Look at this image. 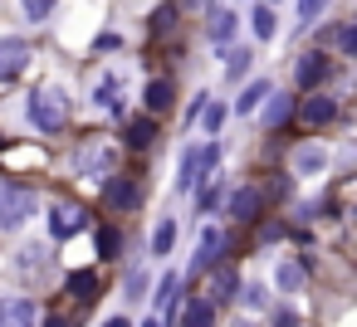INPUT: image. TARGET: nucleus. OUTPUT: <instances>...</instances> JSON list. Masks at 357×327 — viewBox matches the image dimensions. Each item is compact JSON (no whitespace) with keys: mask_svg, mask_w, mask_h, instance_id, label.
<instances>
[{"mask_svg":"<svg viewBox=\"0 0 357 327\" xmlns=\"http://www.w3.org/2000/svg\"><path fill=\"white\" fill-rule=\"evenodd\" d=\"M25 118H30V127H40V132H59L64 118H69V113H64V93H59V88H35Z\"/></svg>","mask_w":357,"mask_h":327,"instance_id":"1","label":"nucleus"},{"mask_svg":"<svg viewBox=\"0 0 357 327\" xmlns=\"http://www.w3.org/2000/svg\"><path fill=\"white\" fill-rule=\"evenodd\" d=\"M40 196L30 186H0V230H20L30 215H35Z\"/></svg>","mask_w":357,"mask_h":327,"instance_id":"2","label":"nucleus"},{"mask_svg":"<svg viewBox=\"0 0 357 327\" xmlns=\"http://www.w3.org/2000/svg\"><path fill=\"white\" fill-rule=\"evenodd\" d=\"M84 225H89V210L84 205H74V200H54L50 205V234L54 239H74Z\"/></svg>","mask_w":357,"mask_h":327,"instance_id":"3","label":"nucleus"},{"mask_svg":"<svg viewBox=\"0 0 357 327\" xmlns=\"http://www.w3.org/2000/svg\"><path fill=\"white\" fill-rule=\"evenodd\" d=\"M25 64H30V45H25L20 35L0 40V83H15V79L25 74Z\"/></svg>","mask_w":357,"mask_h":327,"instance_id":"4","label":"nucleus"},{"mask_svg":"<svg viewBox=\"0 0 357 327\" xmlns=\"http://www.w3.org/2000/svg\"><path fill=\"white\" fill-rule=\"evenodd\" d=\"M0 327H40V308L30 298H0Z\"/></svg>","mask_w":357,"mask_h":327,"instance_id":"5","label":"nucleus"},{"mask_svg":"<svg viewBox=\"0 0 357 327\" xmlns=\"http://www.w3.org/2000/svg\"><path fill=\"white\" fill-rule=\"evenodd\" d=\"M220 249H225V234H220L215 225H206L201 239H196V259H191V269H196V273H201V269H215V264H220Z\"/></svg>","mask_w":357,"mask_h":327,"instance_id":"6","label":"nucleus"},{"mask_svg":"<svg viewBox=\"0 0 357 327\" xmlns=\"http://www.w3.org/2000/svg\"><path fill=\"white\" fill-rule=\"evenodd\" d=\"M298 118H303L308 127H323V122H333V118H337V103H333L328 93H313V98L298 108Z\"/></svg>","mask_w":357,"mask_h":327,"instance_id":"7","label":"nucleus"},{"mask_svg":"<svg viewBox=\"0 0 357 327\" xmlns=\"http://www.w3.org/2000/svg\"><path fill=\"white\" fill-rule=\"evenodd\" d=\"M108 166H113V147H108V142H98V147L79 152V171H84V176H103Z\"/></svg>","mask_w":357,"mask_h":327,"instance_id":"8","label":"nucleus"},{"mask_svg":"<svg viewBox=\"0 0 357 327\" xmlns=\"http://www.w3.org/2000/svg\"><path fill=\"white\" fill-rule=\"evenodd\" d=\"M259 205H264V196H259L255 186H240V191L230 196V215H235V220H255Z\"/></svg>","mask_w":357,"mask_h":327,"instance_id":"9","label":"nucleus"},{"mask_svg":"<svg viewBox=\"0 0 357 327\" xmlns=\"http://www.w3.org/2000/svg\"><path fill=\"white\" fill-rule=\"evenodd\" d=\"M303 278H308V264L284 259V264L274 269V288H279V293H298V288H303Z\"/></svg>","mask_w":357,"mask_h":327,"instance_id":"10","label":"nucleus"},{"mask_svg":"<svg viewBox=\"0 0 357 327\" xmlns=\"http://www.w3.org/2000/svg\"><path fill=\"white\" fill-rule=\"evenodd\" d=\"M328 79V59L323 54H303L298 59V88H318Z\"/></svg>","mask_w":357,"mask_h":327,"instance_id":"11","label":"nucleus"},{"mask_svg":"<svg viewBox=\"0 0 357 327\" xmlns=\"http://www.w3.org/2000/svg\"><path fill=\"white\" fill-rule=\"evenodd\" d=\"M240 293V273L235 269H215V278H211V308L215 303H230Z\"/></svg>","mask_w":357,"mask_h":327,"instance_id":"12","label":"nucleus"},{"mask_svg":"<svg viewBox=\"0 0 357 327\" xmlns=\"http://www.w3.org/2000/svg\"><path fill=\"white\" fill-rule=\"evenodd\" d=\"M230 35H235V10L211 6V30H206V40H211V45H225Z\"/></svg>","mask_w":357,"mask_h":327,"instance_id":"13","label":"nucleus"},{"mask_svg":"<svg viewBox=\"0 0 357 327\" xmlns=\"http://www.w3.org/2000/svg\"><path fill=\"white\" fill-rule=\"evenodd\" d=\"M294 118V98L289 93H269V108H264V127H284Z\"/></svg>","mask_w":357,"mask_h":327,"instance_id":"14","label":"nucleus"},{"mask_svg":"<svg viewBox=\"0 0 357 327\" xmlns=\"http://www.w3.org/2000/svg\"><path fill=\"white\" fill-rule=\"evenodd\" d=\"M152 142H157V118H132V122H128V147L142 152V147H152Z\"/></svg>","mask_w":357,"mask_h":327,"instance_id":"15","label":"nucleus"},{"mask_svg":"<svg viewBox=\"0 0 357 327\" xmlns=\"http://www.w3.org/2000/svg\"><path fill=\"white\" fill-rule=\"evenodd\" d=\"M108 205H113V210H118V205H137L132 176H108Z\"/></svg>","mask_w":357,"mask_h":327,"instance_id":"16","label":"nucleus"},{"mask_svg":"<svg viewBox=\"0 0 357 327\" xmlns=\"http://www.w3.org/2000/svg\"><path fill=\"white\" fill-rule=\"evenodd\" d=\"M274 88H269V79H255V83H245V93H240V103H235V113H255L264 98H269Z\"/></svg>","mask_w":357,"mask_h":327,"instance_id":"17","label":"nucleus"},{"mask_svg":"<svg viewBox=\"0 0 357 327\" xmlns=\"http://www.w3.org/2000/svg\"><path fill=\"white\" fill-rule=\"evenodd\" d=\"M167 108H172V83H167V79H152V83H147V113L157 118V113H167Z\"/></svg>","mask_w":357,"mask_h":327,"instance_id":"18","label":"nucleus"},{"mask_svg":"<svg viewBox=\"0 0 357 327\" xmlns=\"http://www.w3.org/2000/svg\"><path fill=\"white\" fill-rule=\"evenodd\" d=\"M323 166H328V157H323V147H303V152L294 157V171H298V176H318Z\"/></svg>","mask_w":357,"mask_h":327,"instance_id":"19","label":"nucleus"},{"mask_svg":"<svg viewBox=\"0 0 357 327\" xmlns=\"http://www.w3.org/2000/svg\"><path fill=\"white\" fill-rule=\"evenodd\" d=\"M250 25H255V35H259V40H274V30H279V15H274L269 6H255V10H250Z\"/></svg>","mask_w":357,"mask_h":327,"instance_id":"20","label":"nucleus"},{"mask_svg":"<svg viewBox=\"0 0 357 327\" xmlns=\"http://www.w3.org/2000/svg\"><path fill=\"white\" fill-rule=\"evenodd\" d=\"M172 244H176V220H162V225L152 230V254H157V259H167V254H172Z\"/></svg>","mask_w":357,"mask_h":327,"instance_id":"21","label":"nucleus"},{"mask_svg":"<svg viewBox=\"0 0 357 327\" xmlns=\"http://www.w3.org/2000/svg\"><path fill=\"white\" fill-rule=\"evenodd\" d=\"M93 103L123 118V98H118V79H103V83H98V93H93Z\"/></svg>","mask_w":357,"mask_h":327,"instance_id":"22","label":"nucleus"},{"mask_svg":"<svg viewBox=\"0 0 357 327\" xmlns=\"http://www.w3.org/2000/svg\"><path fill=\"white\" fill-rule=\"evenodd\" d=\"M176 288H181V278H176V273H167V278L157 283V298H152V303H157V312H172V308H176Z\"/></svg>","mask_w":357,"mask_h":327,"instance_id":"23","label":"nucleus"},{"mask_svg":"<svg viewBox=\"0 0 357 327\" xmlns=\"http://www.w3.org/2000/svg\"><path fill=\"white\" fill-rule=\"evenodd\" d=\"M211 322H215V308L201 303V298H196V303L186 308V317H181V327H211Z\"/></svg>","mask_w":357,"mask_h":327,"instance_id":"24","label":"nucleus"},{"mask_svg":"<svg viewBox=\"0 0 357 327\" xmlns=\"http://www.w3.org/2000/svg\"><path fill=\"white\" fill-rule=\"evenodd\" d=\"M250 64H255V54H250V49H230V54H225V79L250 74Z\"/></svg>","mask_w":357,"mask_h":327,"instance_id":"25","label":"nucleus"},{"mask_svg":"<svg viewBox=\"0 0 357 327\" xmlns=\"http://www.w3.org/2000/svg\"><path fill=\"white\" fill-rule=\"evenodd\" d=\"M69 293H74V298H84V303H89V298H93V293H98V278H93V273H69Z\"/></svg>","mask_w":357,"mask_h":327,"instance_id":"26","label":"nucleus"},{"mask_svg":"<svg viewBox=\"0 0 357 327\" xmlns=\"http://www.w3.org/2000/svg\"><path fill=\"white\" fill-rule=\"evenodd\" d=\"M142 293H147V269H132V273H128V298H123V303H137Z\"/></svg>","mask_w":357,"mask_h":327,"instance_id":"27","label":"nucleus"},{"mask_svg":"<svg viewBox=\"0 0 357 327\" xmlns=\"http://www.w3.org/2000/svg\"><path fill=\"white\" fill-rule=\"evenodd\" d=\"M220 122H225V108H220V103H211V108L201 113V127H206V132H220Z\"/></svg>","mask_w":357,"mask_h":327,"instance_id":"28","label":"nucleus"},{"mask_svg":"<svg viewBox=\"0 0 357 327\" xmlns=\"http://www.w3.org/2000/svg\"><path fill=\"white\" fill-rule=\"evenodd\" d=\"M245 303H250V308H264V303H269V293H264L259 283H250V288H245Z\"/></svg>","mask_w":357,"mask_h":327,"instance_id":"29","label":"nucleus"},{"mask_svg":"<svg viewBox=\"0 0 357 327\" xmlns=\"http://www.w3.org/2000/svg\"><path fill=\"white\" fill-rule=\"evenodd\" d=\"M172 20H176V10L167 6V10H157V15H152V30H172Z\"/></svg>","mask_w":357,"mask_h":327,"instance_id":"30","label":"nucleus"},{"mask_svg":"<svg viewBox=\"0 0 357 327\" xmlns=\"http://www.w3.org/2000/svg\"><path fill=\"white\" fill-rule=\"evenodd\" d=\"M337 45H342V49H357V30H352V25H337Z\"/></svg>","mask_w":357,"mask_h":327,"instance_id":"31","label":"nucleus"},{"mask_svg":"<svg viewBox=\"0 0 357 327\" xmlns=\"http://www.w3.org/2000/svg\"><path fill=\"white\" fill-rule=\"evenodd\" d=\"M215 200H220V186H211V191H201V196H196V210H211Z\"/></svg>","mask_w":357,"mask_h":327,"instance_id":"32","label":"nucleus"},{"mask_svg":"<svg viewBox=\"0 0 357 327\" xmlns=\"http://www.w3.org/2000/svg\"><path fill=\"white\" fill-rule=\"evenodd\" d=\"M113 244H118V230H103V234H98V254L108 259V254H113Z\"/></svg>","mask_w":357,"mask_h":327,"instance_id":"33","label":"nucleus"},{"mask_svg":"<svg viewBox=\"0 0 357 327\" xmlns=\"http://www.w3.org/2000/svg\"><path fill=\"white\" fill-rule=\"evenodd\" d=\"M25 15H30V20H45V15H50V0H30Z\"/></svg>","mask_w":357,"mask_h":327,"instance_id":"34","label":"nucleus"},{"mask_svg":"<svg viewBox=\"0 0 357 327\" xmlns=\"http://www.w3.org/2000/svg\"><path fill=\"white\" fill-rule=\"evenodd\" d=\"M323 15V6H313V0H303V6H298V20H318Z\"/></svg>","mask_w":357,"mask_h":327,"instance_id":"35","label":"nucleus"},{"mask_svg":"<svg viewBox=\"0 0 357 327\" xmlns=\"http://www.w3.org/2000/svg\"><path fill=\"white\" fill-rule=\"evenodd\" d=\"M45 327H74L69 317H45Z\"/></svg>","mask_w":357,"mask_h":327,"instance_id":"36","label":"nucleus"},{"mask_svg":"<svg viewBox=\"0 0 357 327\" xmlns=\"http://www.w3.org/2000/svg\"><path fill=\"white\" fill-rule=\"evenodd\" d=\"M103 327H128V317H123V312H118V317H108V322H103Z\"/></svg>","mask_w":357,"mask_h":327,"instance_id":"37","label":"nucleus"},{"mask_svg":"<svg viewBox=\"0 0 357 327\" xmlns=\"http://www.w3.org/2000/svg\"><path fill=\"white\" fill-rule=\"evenodd\" d=\"M142 327H162V317H147V322H142Z\"/></svg>","mask_w":357,"mask_h":327,"instance_id":"38","label":"nucleus"},{"mask_svg":"<svg viewBox=\"0 0 357 327\" xmlns=\"http://www.w3.org/2000/svg\"><path fill=\"white\" fill-rule=\"evenodd\" d=\"M230 327H255V322H230Z\"/></svg>","mask_w":357,"mask_h":327,"instance_id":"39","label":"nucleus"}]
</instances>
